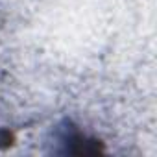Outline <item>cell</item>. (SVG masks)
Masks as SVG:
<instances>
[{"instance_id":"6da1fadb","label":"cell","mask_w":157,"mask_h":157,"mask_svg":"<svg viewBox=\"0 0 157 157\" xmlns=\"http://www.w3.org/2000/svg\"><path fill=\"white\" fill-rule=\"evenodd\" d=\"M57 142L67 144V151L70 153H93L98 151V142L96 139L85 135L80 128L72 126V122H65L61 128V133L57 135Z\"/></svg>"}]
</instances>
